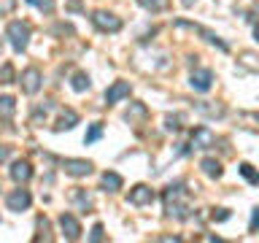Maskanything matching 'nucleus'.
<instances>
[{
    "label": "nucleus",
    "instance_id": "1",
    "mask_svg": "<svg viewBox=\"0 0 259 243\" xmlns=\"http://www.w3.org/2000/svg\"><path fill=\"white\" fill-rule=\"evenodd\" d=\"M162 197H165L167 216H176V219H186V216H189V192H186L184 184H170Z\"/></svg>",
    "mask_w": 259,
    "mask_h": 243
},
{
    "label": "nucleus",
    "instance_id": "2",
    "mask_svg": "<svg viewBox=\"0 0 259 243\" xmlns=\"http://www.w3.org/2000/svg\"><path fill=\"white\" fill-rule=\"evenodd\" d=\"M8 40H11V46H14V52H24L27 49V44H30V24L27 22H11L8 24Z\"/></svg>",
    "mask_w": 259,
    "mask_h": 243
},
{
    "label": "nucleus",
    "instance_id": "3",
    "mask_svg": "<svg viewBox=\"0 0 259 243\" xmlns=\"http://www.w3.org/2000/svg\"><path fill=\"white\" fill-rule=\"evenodd\" d=\"M92 22H95V27L103 30V32H119L121 30V19L111 11H95Z\"/></svg>",
    "mask_w": 259,
    "mask_h": 243
},
{
    "label": "nucleus",
    "instance_id": "4",
    "mask_svg": "<svg viewBox=\"0 0 259 243\" xmlns=\"http://www.w3.org/2000/svg\"><path fill=\"white\" fill-rule=\"evenodd\" d=\"M151 200H154V189L146 186V184L133 186L130 194H127V202H133V206H151Z\"/></svg>",
    "mask_w": 259,
    "mask_h": 243
},
{
    "label": "nucleus",
    "instance_id": "5",
    "mask_svg": "<svg viewBox=\"0 0 259 243\" xmlns=\"http://www.w3.org/2000/svg\"><path fill=\"white\" fill-rule=\"evenodd\" d=\"M189 84H192L194 92H208V89L213 87V70H208V68L194 70L192 78H189Z\"/></svg>",
    "mask_w": 259,
    "mask_h": 243
},
{
    "label": "nucleus",
    "instance_id": "6",
    "mask_svg": "<svg viewBox=\"0 0 259 243\" xmlns=\"http://www.w3.org/2000/svg\"><path fill=\"white\" fill-rule=\"evenodd\" d=\"M192 146L194 149H210V146H216V135L208 127H194L192 130Z\"/></svg>",
    "mask_w": 259,
    "mask_h": 243
},
{
    "label": "nucleus",
    "instance_id": "7",
    "mask_svg": "<svg viewBox=\"0 0 259 243\" xmlns=\"http://www.w3.org/2000/svg\"><path fill=\"white\" fill-rule=\"evenodd\" d=\"M62 168L68 176H76V178L92 173V162L89 159H62Z\"/></svg>",
    "mask_w": 259,
    "mask_h": 243
},
{
    "label": "nucleus",
    "instance_id": "8",
    "mask_svg": "<svg viewBox=\"0 0 259 243\" xmlns=\"http://www.w3.org/2000/svg\"><path fill=\"white\" fill-rule=\"evenodd\" d=\"M19 84H22V89H24L27 95H35L38 89H40V70H38V68H27V70L22 73Z\"/></svg>",
    "mask_w": 259,
    "mask_h": 243
},
{
    "label": "nucleus",
    "instance_id": "9",
    "mask_svg": "<svg viewBox=\"0 0 259 243\" xmlns=\"http://www.w3.org/2000/svg\"><path fill=\"white\" fill-rule=\"evenodd\" d=\"M30 202H32V197H30L27 189H16V192H11L6 197L8 211H24V208H30Z\"/></svg>",
    "mask_w": 259,
    "mask_h": 243
},
{
    "label": "nucleus",
    "instance_id": "10",
    "mask_svg": "<svg viewBox=\"0 0 259 243\" xmlns=\"http://www.w3.org/2000/svg\"><path fill=\"white\" fill-rule=\"evenodd\" d=\"M124 97H130V84H127V81H113V84L105 89V103H108V105L124 100Z\"/></svg>",
    "mask_w": 259,
    "mask_h": 243
},
{
    "label": "nucleus",
    "instance_id": "11",
    "mask_svg": "<svg viewBox=\"0 0 259 243\" xmlns=\"http://www.w3.org/2000/svg\"><path fill=\"white\" fill-rule=\"evenodd\" d=\"M60 227H62V232H65V238H68V240H78V235H81V224L76 222V216L62 214V216H60Z\"/></svg>",
    "mask_w": 259,
    "mask_h": 243
},
{
    "label": "nucleus",
    "instance_id": "12",
    "mask_svg": "<svg viewBox=\"0 0 259 243\" xmlns=\"http://www.w3.org/2000/svg\"><path fill=\"white\" fill-rule=\"evenodd\" d=\"M11 178H14L16 184L30 181V178H32V168H30V162H24V159L14 162V165H11Z\"/></svg>",
    "mask_w": 259,
    "mask_h": 243
},
{
    "label": "nucleus",
    "instance_id": "13",
    "mask_svg": "<svg viewBox=\"0 0 259 243\" xmlns=\"http://www.w3.org/2000/svg\"><path fill=\"white\" fill-rule=\"evenodd\" d=\"M76 125H78V113L70 111V108H65V111L60 113V119H57L54 130H57V133H62V130H73Z\"/></svg>",
    "mask_w": 259,
    "mask_h": 243
},
{
    "label": "nucleus",
    "instance_id": "14",
    "mask_svg": "<svg viewBox=\"0 0 259 243\" xmlns=\"http://www.w3.org/2000/svg\"><path fill=\"white\" fill-rule=\"evenodd\" d=\"M200 168H202V173H205L208 178H222V173H224L222 165H219L213 157H205V159L200 162Z\"/></svg>",
    "mask_w": 259,
    "mask_h": 243
},
{
    "label": "nucleus",
    "instance_id": "15",
    "mask_svg": "<svg viewBox=\"0 0 259 243\" xmlns=\"http://www.w3.org/2000/svg\"><path fill=\"white\" fill-rule=\"evenodd\" d=\"M100 184H103V189H105V192H119L124 181H121V176H119V173H103Z\"/></svg>",
    "mask_w": 259,
    "mask_h": 243
},
{
    "label": "nucleus",
    "instance_id": "16",
    "mask_svg": "<svg viewBox=\"0 0 259 243\" xmlns=\"http://www.w3.org/2000/svg\"><path fill=\"white\" fill-rule=\"evenodd\" d=\"M14 111H16V100H14L11 95H3V97H0V116H3V119H11Z\"/></svg>",
    "mask_w": 259,
    "mask_h": 243
},
{
    "label": "nucleus",
    "instance_id": "17",
    "mask_svg": "<svg viewBox=\"0 0 259 243\" xmlns=\"http://www.w3.org/2000/svg\"><path fill=\"white\" fill-rule=\"evenodd\" d=\"M200 113H205V116H224V105H213V103H197L194 105Z\"/></svg>",
    "mask_w": 259,
    "mask_h": 243
},
{
    "label": "nucleus",
    "instance_id": "18",
    "mask_svg": "<svg viewBox=\"0 0 259 243\" xmlns=\"http://www.w3.org/2000/svg\"><path fill=\"white\" fill-rule=\"evenodd\" d=\"M73 89H76V92H87L89 89V76L87 73H76V76H73Z\"/></svg>",
    "mask_w": 259,
    "mask_h": 243
},
{
    "label": "nucleus",
    "instance_id": "19",
    "mask_svg": "<svg viewBox=\"0 0 259 243\" xmlns=\"http://www.w3.org/2000/svg\"><path fill=\"white\" fill-rule=\"evenodd\" d=\"M138 3H141L146 11H154V14H157V11H162V8L167 6V0H138Z\"/></svg>",
    "mask_w": 259,
    "mask_h": 243
},
{
    "label": "nucleus",
    "instance_id": "20",
    "mask_svg": "<svg viewBox=\"0 0 259 243\" xmlns=\"http://www.w3.org/2000/svg\"><path fill=\"white\" fill-rule=\"evenodd\" d=\"M141 116H146V105L143 103H133V105H130V111H127V122L141 119Z\"/></svg>",
    "mask_w": 259,
    "mask_h": 243
},
{
    "label": "nucleus",
    "instance_id": "21",
    "mask_svg": "<svg viewBox=\"0 0 259 243\" xmlns=\"http://www.w3.org/2000/svg\"><path fill=\"white\" fill-rule=\"evenodd\" d=\"M0 84H14V65L11 62H6L0 68Z\"/></svg>",
    "mask_w": 259,
    "mask_h": 243
},
{
    "label": "nucleus",
    "instance_id": "22",
    "mask_svg": "<svg viewBox=\"0 0 259 243\" xmlns=\"http://www.w3.org/2000/svg\"><path fill=\"white\" fill-rule=\"evenodd\" d=\"M100 135H103V125L97 122V125H92V127H89V133L84 135V143H87V146H89V143H95Z\"/></svg>",
    "mask_w": 259,
    "mask_h": 243
},
{
    "label": "nucleus",
    "instance_id": "23",
    "mask_svg": "<svg viewBox=\"0 0 259 243\" xmlns=\"http://www.w3.org/2000/svg\"><path fill=\"white\" fill-rule=\"evenodd\" d=\"M73 200H76L78 206H81V211H89V208H92V200H89V194H84L81 189L73 192Z\"/></svg>",
    "mask_w": 259,
    "mask_h": 243
},
{
    "label": "nucleus",
    "instance_id": "24",
    "mask_svg": "<svg viewBox=\"0 0 259 243\" xmlns=\"http://www.w3.org/2000/svg\"><path fill=\"white\" fill-rule=\"evenodd\" d=\"M240 173L246 176V178H248L251 184H259V173H256V170H254V168L248 165V162H243V165H240Z\"/></svg>",
    "mask_w": 259,
    "mask_h": 243
},
{
    "label": "nucleus",
    "instance_id": "25",
    "mask_svg": "<svg viewBox=\"0 0 259 243\" xmlns=\"http://www.w3.org/2000/svg\"><path fill=\"white\" fill-rule=\"evenodd\" d=\"M181 122H184V116H181V113H176V116H167L165 119V127L167 130H181Z\"/></svg>",
    "mask_w": 259,
    "mask_h": 243
},
{
    "label": "nucleus",
    "instance_id": "26",
    "mask_svg": "<svg viewBox=\"0 0 259 243\" xmlns=\"http://www.w3.org/2000/svg\"><path fill=\"white\" fill-rule=\"evenodd\" d=\"M103 238H105V230H103V224H95V227H92V235H89V240L100 243Z\"/></svg>",
    "mask_w": 259,
    "mask_h": 243
},
{
    "label": "nucleus",
    "instance_id": "27",
    "mask_svg": "<svg viewBox=\"0 0 259 243\" xmlns=\"http://www.w3.org/2000/svg\"><path fill=\"white\" fill-rule=\"evenodd\" d=\"M27 3H32L35 8H40V11H46V14L54 8V3H52V0H27Z\"/></svg>",
    "mask_w": 259,
    "mask_h": 243
},
{
    "label": "nucleus",
    "instance_id": "28",
    "mask_svg": "<svg viewBox=\"0 0 259 243\" xmlns=\"http://www.w3.org/2000/svg\"><path fill=\"white\" fill-rule=\"evenodd\" d=\"M14 8H16V0H0V16L11 14Z\"/></svg>",
    "mask_w": 259,
    "mask_h": 243
},
{
    "label": "nucleus",
    "instance_id": "29",
    "mask_svg": "<svg viewBox=\"0 0 259 243\" xmlns=\"http://www.w3.org/2000/svg\"><path fill=\"white\" fill-rule=\"evenodd\" d=\"M259 230V208H254V214H251V222H248V232H256Z\"/></svg>",
    "mask_w": 259,
    "mask_h": 243
},
{
    "label": "nucleus",
    "instance_id": "30",
    "mask_svg": "<svg viewBox=\"0 0 259 243\" xmlns=\"http://www.w3.org/2000/svg\"><path fill=\"white\" fill-rule=\"evenodd\" d=\"M210 219H213V222H224V219H230V211H227V208H219V211H213V214H210Z\"/></svg>",
    "mask_w": 259,
    "mask_h": 243
},
{
    "label": "nucleus",
    "instance_id": "31",
    "mask_svg": "<svg viewBox=\"0 0 259 243\" xmlns=\"http://www.w3.org/2000/svg\"><path fill=\"white\" fill-rule=\"evenodd\" d=\"M68 8H70V11H81V0H70Z\"/></svg>",
    "mask_w": 259,
    "mask_h": 243
},
{
    "label": "nucleus",
    "instance_id": "32",
    "mask_svg": "<svg viewBox=\"0 0 259 243\" xmlns=\"http://www.w3.org/2000/svg\"><path fill=\"white\" fill-rule=\"evenodd\" d=\"M8 157V149H0V159H6Z\"/></svg>",
    "mask_w": 259,
    "mask_h": 243
},
{
    "label": "nucleus",
    "instance_id": "33",
    "mask_svg": "<svg viewBox=\"0 0 259 243\" xmlns=\"http://www.w3.org/2000/svg\"><path fill=\"white\" fill-rule=\"evenodd\" d=\"M254 35H256V40H259V22L254 24Z\"/></svg>",
    "mask_w": 259,
    "mask_h": 243
},
{
    "label": "nucleus",
    "instance_id": "34",
    "mask_svg": "<svg viewBox=\"0 0 259 243\" xmlns=\"http://www.w3.org/2000/svg\"><path fill=\"white\" fill-rule=\"evenodd\" d=\"M194 3V0H184V6H192Z\"/></svg>",
    "mask_w": 259,
    "mask_h": 243
}]
</instances>
